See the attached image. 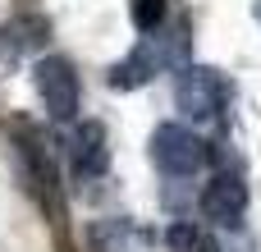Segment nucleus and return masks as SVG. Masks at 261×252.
<instances>
[{
	"label": "nucleus",
	"instance_id": "obj_1",
	"mask_svg": "<svg viewBox=\"0 0 261 252\" xmlns=\"http://www.w3.org/2000/svg\"><path fill=\"white\" fill-rule=\"evenodd\" d=\"M174 101H179L184 119H193V124H220V119L229 115L234 83H229L220 69H211V64H193V69H184Z\"/></svg>",
	"mask_w": 261,
	"mask_h": 252
},
{
	"label": "nucleus",
	"instance_id": "obj_2",
	"mask_svg": "<svg viewBox=\"0 0 261 252\" xmlns=\"http://www.w3.org/2000/svg\"><path fill=\"white\" fill-rule=\"evenodd\" d=\"M151 161H156L161 174L188 179V174L202 170L206 147H202V138H197L193 129H184V124H161V129L151 133Z\"/></svg>",
	"mask_w": 261,
	"mask_h": 252
},
{
	"label": "nucleus",
	"instance_id": "obj_3",
	"mask_svg": "<svg viewBox=\"0 0 261 252\" xmlns=\"http://www.w3.org/2000/svg\"><path fill=\"white\" fill-rule=\"evenodd\" d=\"M32 78H37V92L46 101V115L55 124H69L78 115V73H73V64L60 60V55H46Z\"/></svg>",
	"mask_w": 261,
	"mask_h": 252
},
{
	"label": "nucleus",
	"instance_id": "obj_4",
	"mask_svg": "<svg viewBox=\"0 0 261 252\" xmlns=\"http://www.w3.org/2000/svg\"><path fill=\"white\" fill-rule=\"evenodd\" d=\"M197 207H202V216H206L211 225H239V216L248 211V184H243L239 174H216V179L202 188Z\"/></svg>",
	"mask_w": 261,
	"mask_h": 252
},
{
	"label": "nucleus",
	"instance_id": "obj_5",
	"mask_svg": "<svg viewBox=\"0 0 261 252\" xmlns=\"http://www.w3.org/2000/svg\"><path fill=\"white\" fill-rule=\"evenodd\" d=\"M23 165H28V179H32V193L41 197V207L55 216L50 225H64V202H60V174H55V165H50V156L41 152V142L37 138H23Z\"/></svg>",
	"mask_w": 261,
	"mask_h": 252
},
{
	"label": "nucleus",
	"instance_id": "obj_6",
	"mask_svg": "<svg viewBox=\"0 0 261 252\" xmlns=\"http://www.w3.org/2000/svg\"><path fill=\"white\" fill-rule=\"evenodd\" d=\"M73 170H78V179H96V174H106V165H110V147H106V124L101 119H87V124H78V133H73Z\"/></svg>",
	"mask_w": 261,
	"mask_h": 252
},
{
	"label": "nucleus",
	"instance_id": "obj_7",
	"mask_svg": "<svg viewBox=\"0 0 261 252\" xmlns=\"http://www.w3.org/2000/svg\"><path fill=\"white\" fill-rule=\"evenodd\" d=\"M161 64H165V60H161V46H156V41H142V46H138L128 60H119V64L110 69V87H115V92L147 87V83L161 73Z\"/></svg>",
	"mask_w": 261,
	"mask_h": 252
},
{
	"label": "nucleus",
	"instance_id": "obj_8",
	"mask_svg": "<svg viewBox=\"0 0 261 252\" xmlns=\"http://www.w3.org/2000/svg\"><path fill=\"white\" fill-rule=\"evenodd\" d=\"M46 18H37V14H28V18H14L5 32H0V69L14 60V55H28V51H37L41 41H46Z\"/></svg>",
	"mask_w": 261,
	"mask_h": 252
},
{
	"label": "nucleus",
	"instance_id": "obj_9",
	"mask_svg": "<svg viewBox=\"0 0 261 252\" xmlns=\"http://www.w3.org/2000/svg\"><path fill=\"white\" fill-rule=\"evenodd\" d=\"M87 239H92V252H142L147 248V234L128 220H96Z\"/></svg>",
	"mask_w": 261,
	"mask_h": 252
},
{
	"label": "nucleus",
	"instance_id": "obj_10",
	"mask_svg": "<svg viewBox=\"0 0 261 252\" xmlns=\"http://www.w3.org/2000/svg\"><path fill=\"white\" fill-rule=\"evenodd\" d=\"M165 248H170V252H220V243H216L202 225H193V220H174V225L165 230Z\"/></svg>",
	"mask_w": 261,
	"mask_h": 252
},
{
	"label": "nucleus",
	"instance_id": "obj_11",
	"mask_svg": "<svg viewBox=\"0 0 261 252\" xmlns=\"http://www.w3.org/2000/svg\"><path fill=\"white\" fill-rule=\"evenodd\" d=\"M133 23L138 32H156L165 23V0H133Z\"/></svg>",
	"mask_w": 261,
	"mask_h": 252
},
{
	"label": "nucleus",
	"instance_id": "obj_12",
	"mask_svg": "<svg viewBox=\"0 0 261 252\" xmlns=\"http://www.w3.org/2000/svg\"><path fill=\"white\" fill-rule=\"evenodd\" d=\"M257 18H261V0H257Z\"/></svg>",
	"mask_w": 261,
	"mask_h": 252
}]
</instances>
